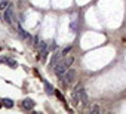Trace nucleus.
<instances>
[{
	"mask_svg": "<svg viewBox=\"0 0 126 114\" xmlns=\"http://www.w3.org/2000/svg\"><path fill=\"white\" fill-rule=\"evenodd\" d=\"M61 56H62V53H55V55H52V61H50V65H56Z\"/></svg>",
	"mask_w": 126,
	"mask_h": 114,
	"instance_id": "obj_10",
	"label": "nucleus"
},
{
	"mask_svg": "<svg viewBox=\"0 0 126 114\" xmlns=\"http://www.w3.org/2000/svg\"><path fill=\"white\" fill-rule=\"evenodd\" d=\"M0 2H2V0H0Z\"/></svg>",
	"mask_w": 126,
	"mask_h": 114,
	"instance_id": "obj_14",
	"label": "nucleus"
},
{
	"mask_svg": "<svg viewBox=\"0 0 126 114\" xmlns=\"http://www.w3.org/2000/svg\"><path fill=\"white\" fill-rule=\"evenodd\" d=\"M3 12H5V14H3V19H5V22L11 25V24L14 22V19H15V9H14V6L9 5Z\"/></svg>",
	"mask_w": 126,
	"mask_h": 114,
	"instance_id": "obj_3",
	"label": "nucleus"
},
{
	"mask_svg": "<svg viewBox=\"0 0 126 114\" xmlns=\"http://www.w3.org/2000/svg\"><path fill=\"white\" fill-rule=\"evenodd\" d=\"M99 111H101V107H98V105L91 107V113H99Z\"/></svg>",
	"mask_w": 126,
	"mask_h": 114,
	"instance_id": "obj_12",
	"label": "nucleus"
},
{
	"mask_svg": "<svg viewBox=\"0 0 126 114\" xmlns=\"http://www.w3.org/2000/svg\"><path fill=\"white\" fill-rule=\"evenodd\" d=\"M43 85H45V89H46V93H47V95H53V93H55L53 86H52L47 80H43Z\"/></svg>",
	"mask_w": 126,
	"mask_h": 114,
	"instance_id": "obj_8",
	"label": "nucleus"
},
{
	"mask_svg": "<svg viewBox=\"0 0 126 114\" xmlns=\"http://www.w3.org/2000/svg\"><path fill=\"white\" fill-rule=\"evenodd\" d=\"M73 61H74L73 56H67V55H65V58L61 59V61H58V64L55 65V74H56V76H64L65 71L71 67Z\"/></svg>",
	"mask_w": 126,
	"mask_h": 114,
	"instance_id": "obj_2",
	"label": "nucleus"
},
{
	"mask_svg": "<svg viewBox=\"0 0 126 114\" xmlns=\"http://www.w3.org/2000/svg\"><path fill=\"white\" fill-rule=\"evenodd\" d=\"M8 6H9V2H8V0H2V2H0V11H5Z\"/></svg>",
	"mask_w": 126,
	"mask_h": 114,
	"instance_id": "obj_11",
	"label": "nucleus"
},
{
	"mask_svg": "<svg viewBox=\"0 0 126 114\" xmlns=\"http://www.w3.org/2000/svg\"><path fill=\"white\" fill-rule=\"evenodd\" d=\"M70 50H71V46H67V47H64V49H62V52H61V53H62V56H65V55H67Z\"/></svg>",
	"mask_w": 126,
	"mask_h": 114,
	"instance_id": "obj_13",
	"label": "nucleus"
},
{
	"mask_svg": "<svg viewBox=\"0 0 126 114\" xmlns=\"http://www.w3.org/2000/svg\"><path fill=\"white\" fill-rule=\"evenodd\" d=\"M18 34H19L21 39H24V40H33V37H31V36H30V34H28L21 25H18Z\"/></svg>",
	"mask_w": 126,
	"mask_h": 114,
	"instance_id": "obj_6",
	"label": "nucleus"
},
{
	"mask_svg": "<svg viewBox=\"0 0 126 114\" xmlns=\"http://www.w3.org/2000/svg\"><path fill=\"white\" fill-rule=\"evenodd\" d=\"M2 105L6 107V108H12V107H14V101L9 99V98H3V99H2Z\"/></svg>",
	"mask_w": 126,
	"mask_h": 114,
	"instance_id": "obj_9",
	"label": "nucleus"
},
{
	"mask_svg": "<svg viewBox=\"0 0 126 114\" xmlns=\"http://www.w3.org/2000/svg\"><path fill=\"white\" fill-rule=\"evenodd\" d=\"M0 62L8 64L11 68H16V67H18L16 61H15V59H12V58H9V56H0Z\"/></svg>",
	"mask_w": 126,
	"mask_h": 114,
	"instance_id": "obj_5",
	"label": "nucleus"
},
{
	"mask_svg": "<svg viewBox=\"0 0 126 114\" xmlns=\"http://www.w3.org/2000/svg\"><path fill=\"white\" fill-rule=\"evenodd\" d=\"M74 79H76V70H70V68H68V70L65 71V74H64V85L73 83Z\"/></svg>",
	"mask_w": 126,
	"mask_h": 114,
	"instance_id": "obj_4",
	"label": "nucleus"
},
{
	"mask_svg": "<svg viewBox=\"0 0 126 114\" xmlns=\"http://www.w3.org/2000/svg\"><path fill=\"white\" fill-rule=\"evenodd\" d=\"M22 108H24V110H33V108H34V101H33L31 98L24 99V101H22Z\"/></svg>",
	"mask_w": 126,
	"mask_h": 114,
	"instance_id": "obj_7",
	"label": "nucleus"
},
{
	"mask_svg": "<svg viewBox=\"0 0 126 114\" xmlns=\"http://www.w3.org/2000/svg\"><path fill=\"white\" fill-rule=\"evenodd\" d=\"M71 99H73L74 104H79V102H82L83 105H88V104H89L88 93H86L85 86H83L82 83H77V85L74 86V89H73V92H71Z\"/></svg>",
	"mask_w": 126,
	"mask_h": 114,
	"instance_id": "obj_1",
	"label": "nucleus"
}]
</instances>
